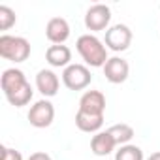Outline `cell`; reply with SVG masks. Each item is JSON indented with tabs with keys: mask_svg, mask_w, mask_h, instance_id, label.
Masks as SVG:
<instances>
[{
	"mask_svg": "<svg viewBox=\"0 0 160 160\" xmlns=\"http://www.w3.org/2000/svg\"><path fill=\"white\" fill-rule=\"evenodd\" d=\"M0 57L12 60L15 64L25 62L30 57V43L23 36H12V34H2L0 36Z\"/></svg>",
	"mask_w": 160,
	"mask_h": 160,
	"instance_id": "cell-3",
	"label": "cell"
},
{
	"mask_svg": "<svg viewBox=\"0 0 160 160\" xmlns=\"http://www.w3.org/2000/svg\"><path fill=\"white\" fill-rule=\"evenodd\" d=\"M45 60L53 68H68L72 64V51L68 45H49L45 51Z\"/></svg>",
	"mask_w": 160,
	"mask_h": 160,
	"instance_id": "cell-12",
	"label": "cell"
},
{
	"mask_svg": "<svg viewBox=\"0 0 160 160\" xmlns=\"http://www.w3.org/2000/svg\"><path fill=\"white\" fill-rule=\"evenodd\" d=\"M111 23V10L106 4H92L85 13V27L92 32L108 30Z\"/></svg>",
	"mask_w": 160,
	"mask_h": 160,
	"instance_id": "cell-7",
	"label": "cell"
},
{
	"mask_svg": "<svg viewBox=\"0 0 160 160\" xmlns=\"http://www.w3.org/2000/svg\"><path fill=\"white\" fill-rule=\"evenodd\" d=\"M92 73L85 64H70L62 70V83L70 91H83L91 85Z\"/></svg>",
	"mask_w": 160,
	"mask_h": 160,
	"instance_id": "cell-4",
	"label": "cell"
},
{
	"mask_svg": "<svg viewBox=\"0 0 160 160\" xmlns=\"http://www.w3.org/2000/svg\"><path fill=\"white\" fill-rule=\"evenodd\" d=\"M28 160H53L47 152H43V151H38V152H32L30 156H28Z\"/></svg>",
	"mask_w": 160,
	"mask_h": 160,
	"instance_id": "cell-19",
	"label": "cell"
},
{
	"mask_svg": "<svg viewBox=\"0 0 160 160\" xmlns=\"http://www.w3.org/2000/svg\"><path fill=\"white\" fill-rule=\"evenodd\" d=\"M0 160H23V154L17 149L2 145V147H0Z\"/></svg>",
	"mask_w": 160,
	"mask_h": 160,
	"instance_id": "cell-18",
	"label": "cell"
},
{
	"mask_svg": "<svg viewBox=\"0 0 160 160\" xmlns=\"http://www.w3.org/2000/svg\"><path fill=\"white\" fill-rule=\"evenodd\" d=\"M115 147H117V143H115L113 136H111L108 130L94 134L92 139H91V151H92L96 156H108V154H111V152L115 151Z\"/></svg>",
	"mask_w": 160,
	"mask_h": 160,
	"instance_id": "cell-14",
	"label": "cell"
},
{
	"mask_svg": "<svg viewBox=\"0 0 160 160\" xmlns=\"http://www.w3.org/2000/svg\"><path fill=\"white\" fill-rule=\"evenodd\" d=\"M45 36L53 45H64L70 38V25L64 17H53L45 25Z\"/></svg>",
	"mask_w": 160,
	"mask_h": 160,
	"instance_id": "cell-9",
	"label": "cell"
},
{
	"mask_svg": "<svg viewBox=\"0 0 160 160\" xmlns=\"http://www.w3.org/2000/svg\"><path fill=\"white\" fill-rule=\"evenodd\" d=\"M75 126L81 132H87V134H98L102 130V126H104V115H91V113H85V111L77 109Z\"/></svg>",
	"mask_w": 160,
	"mask_h": 160,
	"instance_id": "cell-13",
	"label": "cell"
},
{
	"mask_svg": "<svg viewBox=\"0 0 160 160\" xmlns=\"http://www.w3.org/2000/svg\"><path fill=\"white\" fill-rule=\"evenodd\" d=\"M79 111L91 115H104L106 111V96L102 91H87L79 98Z\"/></svg>",
	"mask_w": 160,
	"mask_h": 160,
	"instance_id": "cell-11",
	"label": "cell"
},
{
	"mask_svg": "<svg viewBox=\"0 0 160 160\" xmlns=\"http://www.w3.org/2000/svg\"><path fill=\"white\" fill-rule=\"evenodd\" d=\"M115 160H145L143 151L138 145H121L119 151H115Z\"/></svg>",
	"mask_w": 160,
	"mask_h": 160,
	"instance_id": "cell-16",
	"label": "cell"
},
{
	"mask_svg": "<svg viewBox=\"0 0 160 160\" xmlns=\"http://www.w3.org/2000/svg\"><path fill=\"white\" fill-rule=\"evenodd\" d=\"M108 132L113 136V139H115V143H117L119 147H121V145H128L130 139L134 138V128H132L130 124H124V122L113 124L111 128H108Z\"/></svg>",
	"mask_w": 160,
	"mask_h": 160,
	"instance_id": "cell-15",
	"label": "cell"
},
{
	"mask_svg": "<svg viewBox=\"0 0 160 160\" xmlns=\"http://www.w3.org/2000/svg\"><path fill=\"white\" fill-rule=\"evenodd\" d=\"M27 117H28V121L34 128H47L55 121V106L47 98L38 100L34 106H30Z\"/></svg>",
	"mask_w": 160,
	"mask_h": 160,
	"instance_id": "cell-6",
	"label": "cell"
},
{
	"mask_svg": "<svg viewBox=\"0 0 160 160\" xmlns=\"http://www.w3.org/2000/svg\"><path fill=\"white\" fill-rule=\"evenodd\" d=\"M102 70H104L106 79L109 83H113V85L124 83L128 79V75H130V64L124 58H121V57H111Z\"/></svg>",
	"mask_w": 160,
	"mask_h": 160,
	"instance_id": "cell-8",
	"label": "cell"
},
{
	"mask_svg": "<svg viewBox=\"0 0 160 160\" xmlns=\"http://www.w3.org/2000/svg\"><path fill=\"white\" fill-rule=\"evenodd\" d=\"M106 47L115 51V53H121V51H126L132 43V30L130 27L126 25H113L106 30V40H104Z\"/></svg>",
	"mask_w": 160,
	"mask_h": 160,
	"instance_id": "cell-5",
	"label": "cell"
},
{
	"mask_svg": "<svg viewBox=\"0 0 160 160\" xmlns=\"http://www.w3.org/2000/svg\"><path fill=\"white\" fill-rule=\"evenodd\" d=\"M0 87L6 96V100L15 106V108H23L27 104H30L34 91L30 87V83L27 81V75L23 70L19 68H8L0 75Z\"/></svg>",
	"mask_w": 160,
	"mask_h": 160,
	"instance_id": "cell-1",
	"label": "cell"
},
{
	"mask_svg": "<svg viewBox=\"0 0 160 160\" xmlns=\"http://www.w3.org/2000/svg\"><path fill=\"white\" fill-rule=\"evenodd\" d=\"M147 160H160V151H156V152H152Z\"/></svg>",
	"mask_w": 160,
	"mask_h": 160,
	"instance_id": "cell-20",
	"label": "cell"
},
{
	"mask_svg": "<svg viewBox=\"0 0 160 160\" xmlns=\"http://www.w3.org/2000/svg\"><path fill=\"white\" fill-rule=\"evenodd\" d=\"M58 87H60V79H58V75H57L53 70L43 68V70H40V72L36 73V89H38L45 98L57 96Z\"/></svg>",
	"mask_w": 160,
	"mask_h": 160,
	"instance_id": "cell-10",
	"label": "cell"
},
{
	"mask_svg": "<svg viewBox=\"0 0 160 160\" xmlns=\"http://www.w3.org/2000/svg\"><path fill=\"white\" fill-rule=\"evenodd\" d=\"M15 12L8 6H0V30H10L15 25Z\"/></svg>",
	"mask_w": 160,
	"mask_h": 160,
	"instance_id": "cell-17",
	"label": "cell"
},
{
	"mask_svg": "<svg viewBox=\"0 0 160 160\" xmlns=\"http://www.w3.org/2000/svg\"><path fill=\"white\" fill-rule=\"evenodd\" d=\"M75 49L81 55V58L85 60V64L91 66V68H104L106 62L109 60L106 43L100 38H96L94 34L79 36L77 42H75Z\"/></svg>",
	"mask_w": 160,
	"mask_h": 160,
	"instance_id": "cell-2",
	"label": "cell"
}]
</instances>
